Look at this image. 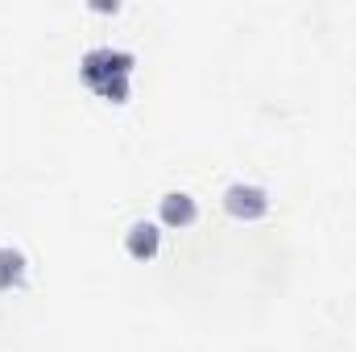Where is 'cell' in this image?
Listing matches in <instances>:
<instances>
[{
    "instance_id": "cell-3",
    "label": "cell",
    "mask_w": 356,
    "mask_h": 352,
    "mask_svg": "<svg viewBox=\"0 0 356 352\" xmlns=\"http://www.w3.org/2000/svg\"><path fill=\"white\" fill-rule=\"evenodd\" d=\"M162 220L166 224H191L195 220V203L186 195H166L162 199Z\"/></svg>"
},
{
    "instance_id": "cell-1",
    "label": "cell",
    "mask_w": 356,
    "mask_h": 352,
    "mask_svg": "<svg viewBox=\"0 0 356 352\" xmlns=\"http://www.w3.org/2000/svg\"><path fill=\"white\" fill-rule=\"evenodd\" d=\"M224 203H228V211H232V216H241V220H257V216L269 207L266 191H257V186H232Z\"/></svg>"
},
{
    "instance_id": "cell-4",
    "label": "cell",
    "mask_w": 356,
    "mask_h": 352,
    "mask_svg": "<svg viewBox=\"0 0 356 352\" xmlns=\"http://www.w3.org/2000/svg\"><path fill=\"white\" fill-rule=\"evenodd\" d=\"M21 278H25V262H21V253L0 249V290H13Z\"/></svg>"
},
{
    "instance_id": "cell-2",
    "label": "cell",
    "mask_w": 356,
    "mask_h": 352,
    "mask_svg": "<svg viewBox=\"0 0 356 352\" xmlns=\"http://www.w3.org/2000/svg\"><path fill=\"white\" fill-rule=\"evenodd\" d=\"M129 253L133 257H154L158 253V228L154 224H137L129 232Z\"/></svg>"
}]
</instances>
